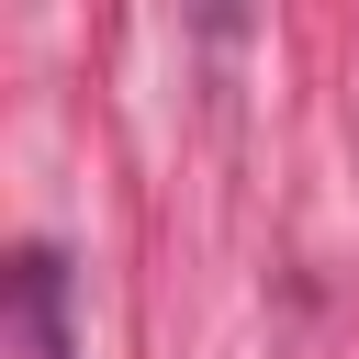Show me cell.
<instances>
[{
	"mask_svg": "<svg viewBox=\"0 0 359 359\" xmlns=\"http://www.w3.org/2000/svg\"><path fill=\"white\" fill-rule=\"evenodd\" d=\"M11 325H22V359H79L67 258H56V247H22V258H11Z\"/></svg>",
	"mask_w": 359,
	"mask_h": 359,
	"instance_id": "6da1fadb",
	"label": "cell"
}]
</instances>
